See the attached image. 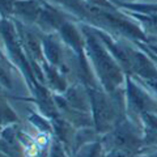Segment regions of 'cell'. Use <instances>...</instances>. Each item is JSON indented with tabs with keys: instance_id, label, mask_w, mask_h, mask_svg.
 Segmentation results:
<instances>
[{
	"instance_id": "20",
	"label": "cell",
	"mask_w": 157,
	"mask_h": 157,
	"mask_svg": "<svg viewBox=\"0 0 157 157\" xmlns=\"http://www.w3.org/2000/svg\"><path fill=\"white\" fill-rule=\"evenodd\" d=\"M48 157H71V155L68 153L66 147L63 145L55 136H52V143H51L50 155H48Z\"/></svg>"
},
{
	"instance_id": "2",
	"label": "cell",
	"mask_w": 157,
	"mask_h": 157,
	"mask_svg": "<svg viewBox=\"0 0 157 157\" xmlns=\"http://www.w3.org/2000/svg\"><path fill=\"white\" fill-rule=\"evenodd\" d=\"M88 89L94 130L100 136L105 135L127 118L124 86L114 92L89 86Z\"/></svg>"
},
{
	"instance_id": "10",
	"label": "cell",
	"mask_w": 157,
	"mask_h": 157,
	"mask_svg": "<svg viewBox=\"0 0 157 157\" xmlns=\"http://www.w3.org/2000/svg\"><path fill=\"white\" fill-rule=\"evenodd\" d=\"M43 0H18L13 9L12 18H16L28 25L36 26L39 13L42 11Z\"/></svg>"
},
{
	"instance_id": "15",
	"label": "cell",
	"mask_w": 157,
	"mask_h": 157,
	"mask_svg": "<svg viewBox=\"0 0 157 157\" xmlns=\"http://www.w3.org/2000/svg\"><path fill=\"white\" fill-rule=\"evenodd\" d=\"M117 8L122 9L126 12H134V13H140L145 14V16H157V4H151V3H122L118 0H110Z\"/></svg>"
},
{
	"instance_id": "21",
	"label": "cell",
	"mask_w": 157,
	"mask_h": 157,
	"mask_svg": "<svg viewBox=\"0 0 157 157\" xmlns=\"http://www.w3.org/2000/svg\"><path fill=\"white\" fill-rule=\"evenodd\" d=\"M18 0H0V12L3 18H12L13 9Z\"/></svg>"
},
{
	"instance_id": "23",
	"label": "cell",
	"mask_w": 157,
	"mask_h": 157,
	"mask_svg": "<svg viewBox=\"0 0 157 157\" xmlns=\"http://www.w3.org/2000/svg\"><path fill=\"white\" fill-rule=\"evenodd\" d=\"M137 81H139L145 89H148L152 94L157 98V78H155V80H137Z\"/></svg>"
},
{
	"instance_id": "19",
	"label": "cell",
	"mask_w": 157,
	"mask_h": 157,
	"mask_svg": "<svg viewBox=\"0 0 157 157\" xmlns=\"http://www.w3.org/2000/svg\"><path fill=\"white\" fill-rule=\"evenodd\" d=\"M13 68H16L8 56L2 51V59H0V75H2V86L6 89H12L13 86Z\"/></svg>"
},
{
	"instance_id": "13",
	"label": "cell",
	"mask_w": 157,
	"mask_h": 157,
	"mask_svg": "<svg viewBox=\"0 0 157 157\" xmlns=\"http://www.w3.org/2000/svg\"><path fill=\"white\" fill-rule=\"evenodd\" d=\"M140 127L143 134L144 148H157V114L144 113L140 118Z\"/></svg>"
},
{
	"instance_id": "12",
	"label": "cell",
	"mask_w": 157,
	"mask_h": 157,
	"mask_svg": "<svg viewBox=\"0 0 157 157\" xmlns=\"http://www.w3.org/2000/svg\"><path fill=\"white\" fill-rule=\"evenodd\" d=\"M51 122H52V126H54V136L66 147L68 153H70L72 157L77 128L73 127L70 122H67L64 118H62L60 115L51 119Z\"/></svg>"
},
{
	"instance_id": "25",
	"label": "cell",
	"mask_w": 157,
	"mask_h": 157,
	"mask_svg": "<svg viewBox=\"0 0 157 157\" xmlns=\"http://www.w3.org/2000/svg\"><path fill=\"white\" fill-rule=\"evenodd\" d=\"M86 2L96 4V6H101V7H114V4L110 0H86Z\"/></svg>"
},
{
	"instance_id": "27",
	"label": "cell",
	"mask_w": 157,
	"mask_h": 157,
	"mask_svg": "<svg viewBox=\"0 0 157 157\" xmlns=\"http://www.w3.org/2000/svg\"><path fill=\"white\" fill-rule=\"evenodd\" d=\"M118 2H122V3H136L139 0H118Z\"/></svg>"
},
{
	"instance_id": "7",
	"label": "cell",
	"mask_w": 157,
	"mask_h": 157,
	"mask_svg": "<svg viewBox=\"0 0 157 157\" xmlns=\"http://www.w3.org/2000/svg\"><path fill=\"white\" fill-rule=\"evenodd\" d=\"M68 21H76V18L63 8L54 6L51 3L43 2L42 11L39 13L36 28H38L43 34L58 33L59 29Z\"/></svg>"
},
{
	"instance_id": "22",
	"label": "cell",
	"mask_w": 157,
	"mask_h": 157,
	"mask_svg": "<svg viewBox=\"0 0 157 157\" xmlns=\"http://www.w3.org/2000/svg\"><path fill=\"white\" fill-rule=\"evenodd\" d=\"M140 153H135V152H127V151H119V149H113L106 151L105 157H139Z\"/></svg>"
},
{
	"instance_id": "11",
	"label": "cell",
	"mask_w": 157,
	"mask_h": 157,
	"mask_svg": "<svg viewBox=\"0 0 157 157\" xmlns=\"http://www.w3.org/2000/svg\"><path fill=\"white\" fill-rule=\"evenodd\" d=\"M43 76H45V85L55 94H62L64 93L70 84H68V76L58 67L50 64V63H45L42 66Z\"/></svg>"
},
{
	"instance_id": "4",
	"label": "cell",
	"mask_w": 157,
	"mask_h": 157,
	"mask_svg": "<svg viewBox=\"0 0 157 157\" xmlns=\"http://www.w3.org/2000/svg\"><path fill=\"white\" fill-rule=\"evenodd\" d=\"M100 139L105 151L119 149L141 155L145 149L141 127L137 126L135 122H132L128 117L124 121H122L118 126H115L110 132L101 135Z\"/></svg>"
},
{
	"instance_id": "9",
	"label": "cell",
	"mask_w": 157,
	"mask_h": 157,
	"mask_svg": "<svg viewBox=\"0 0 157 157\" xmlns=\"http://www.w3.org/2000/svg\"><path fill=\"white\" fill-rule=\"evenodd\" d=\"M21 124H12L2 128L0 134V148H2V155H6L7 157H28L25 153V149L18 139V128Z\"/></svg>"
},
{
	"instance_id": "16",
	"label": "cell",
	"mask_w": 157,
	"mask_h": 157,
	"mask_svg": "<svg viewBox=\"0 0 157 157\" xmlns=\"http://www.w3.org/2000/svg\"><path fill=\"white\" fill-rule=\"evenodd\" d=\"M127 13L140 24L143 32L149 38V42H157V16H145V14L134 13V12H127Z\"/></svg>"
},
{
	"instance_id": "14",
	"label": "cell",
	"mask_w": 157,
	"mask_h": 157,
	"mask_svg": "<svg viewBox=\"0 0 157 157\" xmlns=\"http://www.w3.org/2000/svg\"><path fill=\"white\" fill-rule=\"evenodd\" d=\"M26 121L30 123L34 128L37 130L39 134H46L54 136V126L50 118L43 115L42 113H39L37 109H30L28 113Z\"/></svg>"
},
{
	"instance_id": "1",
	"label": "cell",
	"mask_w": 157,
	"mask_h": 157,
	"mask_svg": "<svg viewBox=\"0 0 157 157\" xmlns=\"http://www.w3.org/2000/svg\"><path fill=\"white\" fill-rule=\"evenodd\" d=\"M85 39V51L93 73L102 89L114 92L124 86L126 73L90 25L78 22Z\"/></svg>"
},
{
	"instance_id": "26",
	"label": "cell",
	"mask_w": 157,
	"mask_h": 157,
	"mask_svg": "<svg viewBox=\"0 0 157 157\" xmlns=\"http://www.w3.org/2000/svg\"><path fill=\"white\" fill-rule=\"evenodd\" d=\"M139 157H157V148H151V149H144V152Z\"/></svg>"
},
{
	"instance_id": "6",
	"label": "cell",
	"mask_w": 157,
	"mask_h": 157,
	"mask_svg": "<svg viewBox=\"0 0 157 157\" xmlns=\"http://www.w3.org/2000/svg\"><path fill=\"white\" fill-rule=\"evenodd\" d=\"M14 25H16L20 41H21L24 50L30 60V64L33 67V71L36 76L42 84H45V76H43L42 66L46 63L45 52H43V33L38 28L28 25L16 18H12Z\"/></svg>"
},
{
	"instance_id": "8",
	"label": "cell",
	"mask_w": 157,
	"mask_h": 157,
	"mask_svg": "<svg viewBox=\"0 0 157 157\" xmlns=\"http://www.w3.org/2000/svg\"><path fill=\"white\" fill-rule=\"evenodd\" d=\"M54 98L60 101L62 104L67 105L71 109H75L78 111L90 113V97H89V89L88 86L84 85L80 81H75L70 84L68 89L62 93V94H55L54 93Z\"/></svg>"
},
{
	"instance_id": "3",
	"label": "cell",
	"mask_w": 157,
	"mask_h": 157,
	"mask_svg": "<svg viewBox=\"0 0 157 157\" xmlns=\"http://www.w3.org/2000/svg\"><path fill=\"white\" fill-rule=\"evenodd\" d=\"M0 34H2L3 43L2 51H4V54L12 62V64L20 72V75L22 76L25 84L28 85L29 92H30V97H37L42 92H45L47 86L42 84L34 73L30 60H29L26 52L24 50L16 25H14L12 18L2 17V20H0Z\"/></svg>"
},
{
	"instance_id": "5",
	"label": "cell",
	"mask_w": 157,
	"mask_h": 157,
	"mask_svg": "<svg viewBox=\"0 0 157 157\" xmlns=\"http://www.w3.org/2000/svg\"><path fill=\"white\" fill-rule=\"evenodd\" d=\"M124 96L127 117L137 126H140V118L144 113L157 114V98L139 81L128 75H126Z\"/></svg>"
},
{
	"instance_id": "24",
	"label": "cell",
	"mask_w": 157,
	"mask_h": 157,
	"mask_svg": "<svg viewBox=\"0 0 157 157\" xmlns=\"http://www.w3.org/2000/svg\"><path fill=\"white\" fill-rule=\"evenodd\" d=\"M137 46H141V47H145L147 50H149L153 55H156L157 58V42H141V41H136L135 42Z\"/></svg>"
},
{
	"instance_id": "17",
	"label": "cell",
	"mask_w": 157,
	"mask_h": 157,
	"mask_svg": "<svg viewBox=\"0 0 157 157\" xmlns=\"http://www.w3.org/2000/svg\"><path fill=\"white\" fill-rule=\"evenodd\" d=\"M0 117H2V128L20 123V117L9 104L8 97H4V93H2V101H0Z\"/></svg>"
},
{
	"instance_id": "18",
	"label": "cell",
	"mask_w": 157,
	"mask_h": 157,
	"mask_svg": "<svg viewBox=\"0 0 157 157\" xmlns=\"http://www.w3.org/2000/svg\"><path fill=\"white\" fill-rule=\"evenodd\" d=\"M105 153L106 151L102 145L101 139L98 137L96 140L81 145L73 155V157H105Z\"/></svg>"
}]
</instances>
